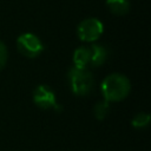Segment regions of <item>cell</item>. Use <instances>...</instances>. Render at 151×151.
Masks as SVG:
<instances>
[{"instance_id": "5", "label": "cell", "mask_w": 151, "mask_h": 151, "mask_svg": "<svg viewBox=\"0 0 151 151\" xmlns=\"http://www.w3.org/2000/svg\"><path fill=\"white\" fill-rule=\"evenodd\" d=\"M33 101L38 107L42 110L54 109V106L57 105V99L53 90L46 85H39L34 88Z\"/></svg>"}, {"instance_id": "9", "label": "cell", "mask_w": 151, "mask_h": 151, "mask_svg": "<svg viewBox=\"0 0 151 151\" xmlns=\"http://www.w3.org/2000/svg\"><path fill=\"white\" fill-rule=\"evenodd\" d=\"M93 112H94V116L97 119H99V120L105 119L110 112V103L106 100L98 101L93 107Z\"/></svg>"}, {"instance_id": "2", "label": "cell", "mask_w": 151, "mask_h": 151, "mask_svg": "<svg viewBox=\"0 0 151 151\" xmlns=\"http://www.w3.org/2000/svg\"><path fill=\"white\" fill-rule=\"evenodd\" d=\"M67 80L71 91L77 96H86L93 88V77L87 67L72 66L67 73Z\"/></svg>"}, {"instance_id": "11", "label": "cell", "mask_w": 151, "mask_h": 151, "mask_svg": "<svg viewBox=\"0 0 151 151\" xmlns=\"http://www.w3.org/2000/svg\"><path fill=\"white\" fill-rule=\"evenodd\" d=\"M7 57H8L7 47L2 41H0V71L5 67V65L7 63Z\"/></svg>"}, {"instance_id": "7", "label": "cell", "mask_w": 151, "mask_h": 151, "mask_svg": "<svg viewBox=\"0 0 151 151\" xmlns=\"http://www.w3.org/2000/svg\"><path fill=\"white\" fill-rule=\"evenodd\" d=\"M73 66L76 67H87L90 65V51L88 47L80 46L73 52Z\"/></svg>"}, {"instance_id": "4", "label": "cell", "mask_w": 151, "mask_h": 151, "mask_svg": "<svg viewBox=\"0 0 151 151\" xmlns=\"http://www.w3.org/2000/svg\"><path fill=\"white\" fill-rule=\"evenodd\" d=\"M17 47L18 51L27 58H35L44 51L41 40L33 33H22L19 35L17 39Z\"/></svg>"}, {"instance_id": "10", "label": "cell", "mask_w": 151, "mask_h": 151, "mask_svg": "<svg viewBox=\"0 0 151 151\" xmlns=\"http://www.w3.org/2000/svg\"><path fill=\"white\" fill-rule=\"evenodd\" d=\"M149 123H150V114H147L145 112L137 113L131 120L132 126L136 129H144L149 125Z\"/></svg>"}, {"instance_id": "3", "label": "cell", "mask_w": 151, "mask_h": 151, "mask_svg": "<svg viewBox=\"0 0 151 151\" xmlns=\"http://www.w3.org/2000/svg\"><path fill=\"white\" fill-rule=\"evenodd\" d=\"M103 32L104 25L97 18H87L80 21L77 28L78 38L85 42H94L101 37Z\"/></svg>"}, {"instance_id": "6", "label": "cell", "mask_w": 151, "mask_h": 151, "mask_svg": "<svg viewBox=\"0 0 151 151\" xmlns=\"http://www.w3.org/2000/svg\"><path fill=\"white\" fill-rule=\"evenodd\" d=\"M90 51V65L93 67H98L104 64L109 57L107 48L100 44H92L88 46Z\"/></svg>"}, {"instance_id": "8", "label": "cell", "mask_w": 151, "mask_h": 151, "mask_svg": "<svg viewBox=\"0 0 151 151\" xmlns=\"http://www.w3.org/2000/svg\"><path fill=\"white\" fill-rule=\"evenodd\" d=\"M106 6L114 15H125L130 11L129 0H106Z\"/></svg>"}, {"instance_id": "1", "label": "cell", "mask_w": 151, "mask_h": 151, "mask_svg": "<svg viewBox=\"0 0 151 151\" xmlns=\"http://www.w3.org/2000/svg\"><path fill=\"white\" fill-rule=\"evenodd\" d=\"M131 90L130 80L120 73L109 74L100 85V91L104 97V100L111 101H120L127 97Z\"/></svg>"}]
</instances>
